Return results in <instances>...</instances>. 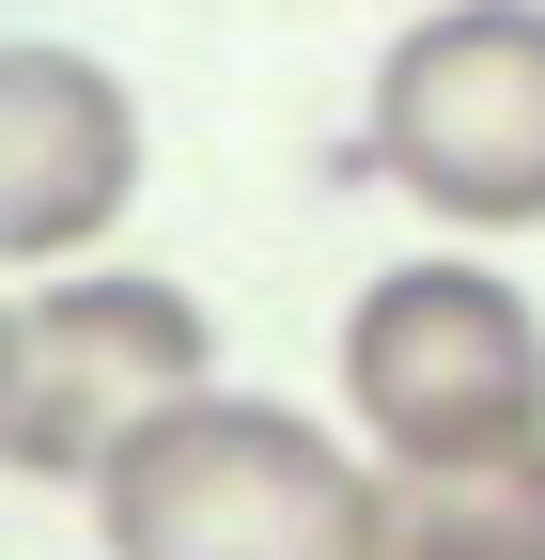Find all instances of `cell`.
<instances>
[{"mask_svg": "<svg viewBox=\"0 0 545 560\" xmlns=\"http://www.w3.org/2000/svg\"><path fill=\"white\" fill-rule=\"evenodd\" d=\"M344 405H359L374 467L530 452L545 436V312L499 265H390L344 312Z\"/></svg>", "mask_w": 545, "mask_h": 560, "instance_id": "cell-4", "label": "cell"}, {"mask_svg": "<svg viewBox=\"0 0 545 560\" xmlns=\"http://www.w3.org/2000/svg\"><path fill=\"white\" fill-rule=\"evenodd\" d=\"M219 374V312L156 265H94V280H16L0 312V452L16 482H109V452L141 436L156 405H187Z\"/></svg>", "mask_w": 545, "mask_h": 560, "instance_id": "cell-3", "label": "cell"}, {"mask_svg": "<svg viewBox=\"0 0 545 560\" xmlns=\"http://www.w3.org/2000/svg\"><path fill=\"white\" fill-rule=\"evenodd\" d=\"M374 560H545V436L452 452V467H374Z\"/></svg>", "mask_w": 545, "mask_h": 560, "instance_id": "cell-6", "label": "cell"}, {"mask_svg": "<svg viewBox=\"0 0 545 560\" xmlns=\"http://www.w3.org/2000/svg\"><path fill=\"white\" fill-rule=\"evenodd\" d=\"M359 172L452 234H545V0L405 16L359 109Z\"/></svg>", "mask_w": 545, "mask_h": 560, "instance_id": "cell-2", "label": "cell"}, {"mask_svg": "<svg viewBox=\"0 0 545 560\" xmlns=\"http://www.w3.org/2000/svg\"><path fill=\"white\" fill-rule=\"evenodd\" d=\"M94 545L109 560H374V467H344L327 420L202 374L109 452Z\"/></svg>", "mask_w": 545, "mask_h": 560, "instance_id": "cell-1", "label": "cell"}, {"mask_svg": "<svg viewBox=\"0 0 545 560\" xmlns=\"http://www.w3.org/2000/svg\"><path fill=\"white\" fill-rule=\"evenodd\" d=\"M125 202H141V94H125L94 47L16 32L0 47V249L62 265V249H94Z\"/></svg>", "mask_w": 545, "mask_h": 560, "instance_id": "cell-5", "label": "cell"}]
</instances>
